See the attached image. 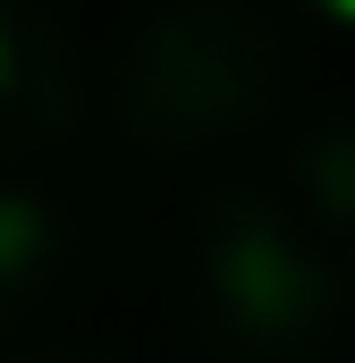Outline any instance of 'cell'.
Segmentation results:
<instances>
[{"mask_svg":"<svg viewBox=\"0 0 355 363\" xmlns=\"http://www.w3.org/2000/svg\"><path fill=\"white\" fill-rule=\"evenodd\" d=\"M60 211L26 186H0V338H17L60 287Z\"/></svg>","mask_w":355,"mask_h":363,"instance_id":"obj_4","label":"cell"},{"mask_svg":"<svg viewBox=\"0 0 355 363\" xmlns=\"http://www.w3.org/2000/svg\"><path fill=\"white\" fill-rule=\"evenodd\" d=\"M288 93V43L246 0H170L119 60V127L144 152H212Z\"/></svg>","mask_w":355,"mask_h":363,"instance_id":"obj_2","label":"cell"},{"mask_svg":"<svg viewBox=\"0 0 355 363\" xmlns=\"http://www.w3.org/2000/svg\"><path fill=\"white\" fill-rule=\"evenodd\" d=\"M77 127V51L43 0H0V161L51 152Z\"/></svg>","mask_w":355,"mask_h":363,"instance_id":"obj_3","label":"cell"},{"mask_svg":"<svg viewBox=\"0 0 355 363\" xmlns=\"http://www.w3.org/2000/svg\"><path fill=\"white\" fill-rule=\"evenodd\" d=\"M17 363H110L102 347H34V355H17Z\"/></svg>","mask_w":355,"mask_h":363,"instance_id":"obj_7","label":"cell"},{"mask_svg":"<svg viewBox=\"0 0 355 363\" xmlns=\"http://www.w3.org/2000/svg\"><path fill=\"white\" fill-rule=\"evenodd\" d=\"M288 186H296V211L313 228H347L355 237V118L313 127L296 152H288Z\"/></svg>","mask_w":355,"mask_h":363,"instance_id":"obj_5","label":"cell"},{"mask_svg":"<svg viewBox=\"0 0 355 363\" xmlns=\"http://www.w3.org/2000/svg\"><path fill=\"white\" fill-rule=\"evenodd\" d=\"M195 321L220 363H313L339 321V279L305 211L263 186H220L195 211Z\"/></svg>","mask_w":355,"mask_h":363,"instance_id":"obj_1","label":"cell"},{"mask_svg":"<svg viewBox=\"0 0 355 363\" xmlns=\"http://www.w3.org/2000/svg\"><path fill=\"white\" fill-rule=\"evenodd\" d=\"M305 17H322L330 34H355V0H296Z\"/></svg>","mask_w":355,"mask_h":363,"instance_id":"obj_6","label":"cell"}]
</instances>
